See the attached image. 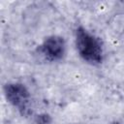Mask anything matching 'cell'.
Listing matches in <instances>:
<instances>
[{"mask_svg":"<svg viewBox=\"0 0 124 124\" xmlns=\"http://www.w3.org/2000/svg\"><path fill=\"white\" fill-rule=\"evenodd\" d=\"M7 100L22 113H25L28 109L30 102V94L26 87L20 83H10L4 88Z\"/></svg>","mask_w":124,"mask_h":124,"instance_id":"2","label":"cell"},{"mask_svg":"<svg viewBox=\"0 0 124 124\" xmlns=\"http://www.w3.org/2000/svg\"><path fill=\"white\" fill-rule=\"evenodd\" d=\"M65 50V43L63 38L59 36H50L46 38L41 46V51L45 57L50 61L60 59Z\"/></svg>","mask_w":124,"mask_h":124,"instance_id":"3","label":"cell"},{"mask_svg":"<svg viewBox=\"0 0 124 124\" xmlns=\"http://www.w3.org/2000/svg\"><path fill=\"white\" fill-rule=\"evenodd\" d=\"M77 48L80 56L91 63H100L103 58V49L98 38L79 27L76 32Z\"/></svg>","mask_w":124,"mask_h":124,"instance_id":"1","label":"cell"}]
</instances>
